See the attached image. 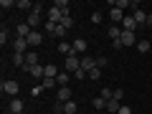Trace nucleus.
<instances>
[{"label":"nucleus","instance_id":"1","mask_svg":"<svg viewBox=\"0 0 152 114\" xmlns=\"http://www.w3.org/2000/svg\"><path fill=\"white\" fill-rule=\"evenodd\" d=\"M0 89H3V94H8V96H13V99H15V96H18V91H20V84H18V81H13V79H8V81H3V84H0Z\"/></svg>","mask_w":152,"mask_h":114},{"label":"nucleus","instance_id":"2","mask_svg":"<svg viewBox=\"0 0 152 114\" xmlns=\"http://www.w3.org/2000/svg\"><path fill=\"white\" fill-rule=\"evenodd\" d=\"M81 69V58H79V56H69V58H66V66H64V71H71V74H76V71Z\"/></svg>","mask_w":152,"mask_h":114},{"label":"nucleus","instance_id":"3","mask_svg":"<svg viewBox=\"0 0 152 114\" xmlns=\"http://www.w3.org/2000/svg\"><path fill=\"white\" fill-rule=\"evenodd\" d=\"M5 114H23V99H20V96L10 99V104H8V112H5Z\"/></svg>","mask_w":152,"mask_h":114},{"label":"nucleus","instance_id":"4","mask_svg":"<svg viewBox=\"0 0 152 114\" xmlns=\"http://www.w3.org/2000/svg\"><path fill=\"white\" fill-rule=\"evenodd\" d=\"M28 48H31V46H28V38H18L15 36V41H13V51H15V53H28Z\"/></svg>","mask_w":152,"mask_h":114},{"label":"nucleus","instance_id":"5","mask_svg":"<svg viewBox=\"0 0 152 114\" xmlns=\"http://www.w3.org/2000/svg\"><path fill=\"white\" fill-rule=\"evenodd\" d=\"M122 46H124V48H132V46H137V36L134 33H129V31H122Z\"/></svg>","mask_w":152,"mask_h":114},{"label":"nucleus","instance_id":"6","mask_svg":"<svg viewBox=\"0 0 152 114\" xmlns=\"http://www.w3.org/2000/svg\"><path fill=\"white\" fill-rule=\"evenodd\" d=\"M46 18H48V23H56V26H58V23L64 20V13H61L58 8L51 5V8H48V13H46Z\"/></svg>","mask_w":152,"mask_h":114},{"label":"nucleus","instance_id":"7","mask_svg":"<svg viewBox=\"0 0 152 114\" xmlns=\"http://www.w3.org/2000/svg\"><path fill=\"white\" fill-rule=\"evenodd\" d=\"M26 23H28L31 28H38L41 23H43V15H41V13H36V10H31V13L26 15Z\"/></svg>","mask_w":152,"mask_h":114},{"label":"nucleus","instance_id":"8","mask_svg":"<svg viewBox=\"0 0 152 114\" xmlns=\"http://www.w3.org/2000/svg\"><path fill=\"white\" fill-rule=\"evenodd\" d=\"M56 102H58V104L71 102V89L69 86H58V91H56Z\"/></svg>","mask_w":152,"mask_h":114},{"label":"nucleus","instance_id":"9","mask_svg":"<svg viewBox=\"0 0 152 114\" xmlns=\"http://www.w3.org/2000/svg\"><path fill=\"white\" fill-rule=\"evenodd\" d=\"M91 69H96V58H94V56H81V71H86V74H89V71H91Z\"/></svg>","mask_w":152,"mask_h":114},{"label":"nucleus","instance_id":"10","mask_svg":"<svg viewBox=\"0 0 152 114\" xmlns=\"http://www.w3.org/2000/svg\"><path fill=\"white\" fill-rule=\"evenodd\" d=\"M41 43H43V33H41V31H31V36H28V46L36 48V46H41Z\"/></svg>","mask_w":152,"mask_h":114},{"label":"nucleus","instance_id":"11","mask_svg":"<svg viewBox=\"0 0 152 114\" xmlns=\"http://www.w3.org/2000/svg\"><path fill=\"white\" fill-rule=\"evenodd\" d=\"M137 28H140V26H137V20H134V18H132V15H124V20H122V31L134 33Z\"/></svg>","mask_w":152,"mask_h":114},{"label":"nucleus","instance_id":"12","mask_svg":"<svg viewBox=\"0 0 152 114\" xmlns=\"http://www.w3.org/2000/svg\"><path fill=\"white\" fill-rule=\"evenodd\" d=\"M71 46H74V53L76 56H86V41H84V38H76Z\"/></svg>","mask_w":152,"mask_h":114},{"label":"nucleus","instance_id":"13","mask_svg":"<svg viewBox=\"0 0 152 114\" xmlns=\"http://www.w3.org/2000/svg\"><path fill=\"white\" fill-rule=\"evenodd\" d=\"M132 18L137 20V26H145L147 23V13L142 10V8H134V10H132Z\"/></svg>","mask_w":152,"mask_h":114},{"label":"nucleus","instance_id":"14","mask_svg":"<svg viewBox=\"0 0 152 114\" xmlns=\"http://www.w3.org/2000/svg\"><path fill=\"white\" fill-rule=\"evenodd\" d=\"M58 53L64 56V58H69V56H74V46L66 43V41H61V43H58Z\"/></svg>","mask_w":152,"mask_h":114},{"label":"nucleus","instance_id":"15","mask_svg":"<svg viewBox=\"0 0 152 114\" xmlns=\"http://www.w3.org/2000/svg\"><path fill=\"white\" fill-rule=\"evenodd\" d=\"M124 15H127V13H124V10H119V8H112V10H109V18H112V23H122V20H124Z\"/></svg>","mask_w":152,"mask_h":114},{"label":"nucleus","instance_id":"16","mask_svg":"<svg viewBox=\"0 0 152 114\" xmlns=\"http://www.w3.org/2000/svg\"><path fill=\"white\" fill-rule=\"evenodd\" d=\"M10 64H13V66H18V69H23V66H26V53H15V51H13Z\"/></svg>","mask_w":152,"mask_h":114},{"label":"nucleus","instance_id":"17","mask_svg":"<svg viewBox=\"0 0 152 114\" xmlns=\"http://www.w3.org/2000/svg\"><path fill=\"white\" fill-rule=\"evenodd\" d=\"M26 66H28V69L38 66V51H28V53H26Z\"/></svg>","mask_w":152,"mask_h":114},{"label":"nucleus","instance_id":"18","mask_svg":"<svg viewBox=\"0 0 152 114\" xmlns=\"http://www.w3.org/2000/svg\"><path fill=\"white\" fill-rule=\"evenodd\" d=\"M107 33H109V38H112V41H119V38H122V26H112V28H107Z\"/></svg>","mask_w":152,"mask_h":114},{"label":"nucleus","instance_id":"19","mask_svg":"<svg viewBox=\"0 0 152 114\" xmlns=\"http://www.w3.org/2000/svg\"><path fill=\"white\" fill-rule=\"evenodd\" d=\"M53 8H58V10L64 13V15H69V13H71V8H69V0H56V3H53Z\"/></svg>","mask_w":152,"mask_h":114},{"label":"nucleus","instance_id":"20","mask_svg":"<svg viewBox=\"0 0 152 114\" xmlns=\"http://www.w3.org/2000/svg\"><path fill=\"white\" fill-rule=\"evenodd\" d=\"M119 109H122V102H119V99H109V102H107V112H114V114H117Z\"/></svg>","mask_w":152,"mask_h":114},{"label":"nucleus","instance_id":"21","mask_svg":"<svg viewBox=\"0 0 152 114\" xmlns=\"http://www.w3.org/2000/svg\"><path fill=\"white\" fill-rule=\"evenodd\" d=\"M58 74H61V69H58V66H53V64H48V66H46V79H56Z\"/></svg>","mask_w":152,"mask_h":114},{"label":"nucleus","instance_id":"22","mask_svg":"<svg viewBox=\"0 0 152 114\" xmlns=\"http://www.w3.org/2000/svg\"><path fill=\"white\" fill-rule=\"evenodd\" d=\"M33 5H36V3H31V0H18V10H26V13H31L33 10Z\"/></svg>","mask_w":152,"mask_h":114},{"label":"nucleus","instance_id":"23","mask_svg":"<svg viewBox=\"0 0 152 114\" xmlns=\"http://www.w3.org/2000/svg\"><path fill=\"white\" fill-rule=\"evenodd\" d=\"M56 81H58V86H69V71H61L56 76Z\"/></svg>","mask_w":152,"mask_h":114},{"label":"nucleus","instance_id":"24","mask_svg":"<svg viewBox=\"0 0 152 114\" xmlns=\"http://www.w3.org/2000/svg\"><path fill=\"white\" fill-rule=\"evenodd\" d=\"M150 41H137V51H140V53H150Z\"/></svg>","mask_w":152,"mask_h":114},{"label":"nucleus","instance_id":"25","mask_svg":"<svg viewBox=\"0 0 152 114\" xmlns=\"http://www.w3.org/2000/svg\"><path fill=\"white\" fill-rule=\"evenodd\" d=\"M58 26L66 28V31H71V28H74V18H71V15H64V20H61Z\"/></svg>","mask_w":152,"mask_h":114},{"label":"nucleus","instance_id":"26","mask_svg":"<svg viewBox=\"0 0 152 114\" xmlns=\"http://www.w3.org/2000/svg\"><path fill=\"white\" fill-rule=\"evenodd\" d=\"M91 107H94V109H107V102H104L102 96H94V99H91Z\"/></svg>","mask_w":152,"mask_h":114},{"label":"nucleus","instance_id":"27","mask_svg":"<svg viewBox=\"0 0 152 114\" xmlns=\"http://www.w3.org/2000/svg\"><path fill=\"white\" fill-rule=\"evenodd\" d=\"M41 86H43V89H56V86H58V81H56V79H43Z\"/></svg>","mask_w":152,"mask_h":114},{"label":"nucleus","instance_id":"28","mask_svg":"<svg viewBox=\"0 0 152 114\" xmlns=\"http://www.w3.org/2000/svg\"><path fill=\"white\" fill-rule=\"evenodd\" d=\"M99 96L104 99V102H109V99H114V89H102V94Z\"/></svg>","mask_w":152,"mask_h":114},{"label":"nucleus","instance_id":"29","mask_svg":"<svg viewBox=\"0 0 152 114\" xmlns=\"http://www.w3.org/2000/svg\"><path fill=\"white\" fill-rule=\"evenodd\" d=\"M89 79H91V81H99V79H102V69H91L89 71Z\"/></svg>","mask_w":152,"mask_h":114},{"label":"nucleus","instance_id":"30","mask_svg":"<svg viewBox=\"0 0 152 114\" xmlns=\"http://www.w3.org/2000/svg\"><path fill=\"white\" fill-rule=\"evenodd\" d=\"M46 36H53V33H56V28H58V26H56V23H48V20H46Z\"/></svg>","mask_w":152,"mask_h":114},{"label":"nucleus","instance_id":"31","mask_svg":"<svg viewBox=\"0 0 152 114\" xmlns=\"http://www.w3.org/2000/svg\"><path fill=\"white\" fill-rule=\"evenodd\" d=\"M102 18H104L102 10H94V13H91V23H94V26H99V23H102Z\"/></svg>","mask_w":152,"mask_h":114},{"label":"nucleus","instance_id":"32","mask_svg":"<svg viewBox=\"0 0 152 114\" xmlns=\"http://www.w3.org/2000/svg\"><path fill=\"white\" fill-rule=\"evenodd\" d=\"M114 8H119V10H127V8H132V3L129 0H117V5Z\"/></svg>","mask_w":152,"mask_h":114},{"label":"nucleus","instance_id":"33","mask_svg":"<svg viewBox=\"0 0 152 114\" xmlns=\"http://www.w3.org/2000/svg\"><path fill=\"white\" fill-rule=\"evenodd\" d=\"M15 5H18L15 0H0V8H5V10L8 8H15Z\"/></svg>","mask_w":152,"mask_h":114},{"label":"nucleus","instance_id":"34","mask_svg":"<svg viewBox=\"0 0 152 114\" xmlns=\"http://www.w3.org/2000/svg\"><path fill=\"white\" fill-rule=\"evenodd\" d=\"M8 38H10V33H8V28H3V31H0V43L5 46V43H8Z\"/></svg>","mask_w":152,"mask_h":114},{"label":"nucleus","instance_id":"35","mask_svg":"<svg viewBox=\"0 0 152 114\" xmlns=\"http://www.w3.org/2000/svg\"><path fill=\"white\" fill-rule=\"evenodd\" d=\"M96 69H107V56H99L96 58Z\"/></svg>","mask_w":152,"mask_h":114},{"label":"nucleus","instance_id":"36","mask_svg":"<svg viewBox=\"0 0 152 114\" xmlns=\"http://www.w3.org/2000/svg\"><path fill=\"white\" fill-rule=\"evenodd\" d=\"M74 76H76V79H79V81H84V79H86V76H89V74H86V71H81V69H79V71H76V74H74Z\"/></svg>","mask_w":152,"mask_h":114},{"label":"nucleus","instance_id":"37","mask_svg":"<svg viewBox=\"0 0 152 114\" xmlns=\"http://www.w3.org/2000/svg\"><path fill=\"white\" fill-rule=\"evenodd\" d=\"M53 36H56V38H64V36H66V28H61V26H58V28H56V33H53Z\"/></svg>","mask_w":152,"mask_h":114},{"label":"nucleus","instance_id":"38","mask_svg":"<svg viewBox=\"0 0 152 114\" xmlns=\"http://www.w3.org/2000/svg\"><path fill=\"white\" fill-rule=\"evenodd\" d=\"M41 91H43V86H33V89H31L33 96H41Z\"/></svg>","mask_w":152,"mask_h":114},{"label":"nucleus","instance_id":"39","mask_svg":"<svg viewBox=\"0 0 152 114\" xmlns=\"http://www.w3.org/2000/svg\"><path fill=\"white\" fill-rule=\"evenodd\" d=\"M117 114H132V109L127 107V104H122V109H119V112H117Z\"/></svg>","mask_w":152,"mask_h":114},{"label":"nucleus","instance_id":"40","mask_svg":"<svg viewBox=\"0 0 152 114\" xmlns=\"http://www.w3.org/2000/svg\"><path fill=\"white\" fill-rule=\"evenodd\" d=\"M122 96H124V91H122V89H114V99H119V102H122Z\"/></svg>","mask_w":152,"mask_h":114},{"label":"nucleus","instance_id":"41","mask_svg":"<svg viewBox=\"0 0 152 114\" xmlns=\"http://www.w3.org/2000/svg\"><path fill=\"white\" fill-rule=\"evenodd\" d=\"M145 26H152V13H147V23Z\"/></svg>","mask_w":152,"mask_h":114}]
</instances>
